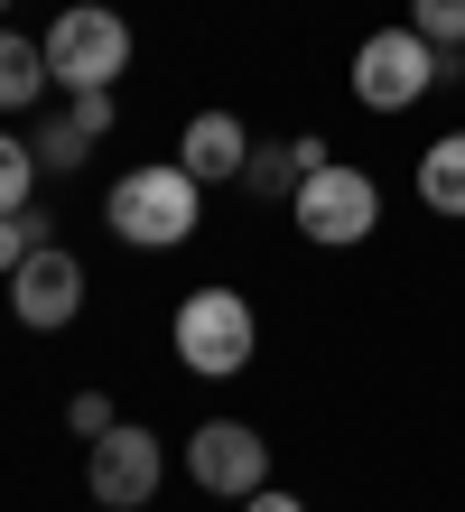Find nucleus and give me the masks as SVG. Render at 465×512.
Here are the masks:
<instances>
[{
  "label": "nucleus",
  "mask_w": 465,
  "mask_h": 512,
  "mask_svg": "<svg viewBox=\"0 0 465 512\" xmlns=\"http://www.w3.org/2000/svg\"><path fill=\"white\" fill-rule=\"evenodd\" d=\"M103 224H112L131 252H177L186 233L205 224V187H196L177 159L121 168V177H112V196H103Z\"/></svg>",
  "instance_id": "f257e3e1"
},
{
  "label": "nucleus",
  "mask_w": 465,
  "mask_h": 512,
  "mask_svg": "<svg viewBox=\"0 0 465 512\" xmlns=\"http://www.w3.org/2000/svg\"><path fill=\"white\" fill-rule=\"evenodd\" d=\"M456 75H465V56L428 47L419 28H372V38L354 47V103L363 112H410V103H428Z\"/></svg>",
  "instance_id": "f03ea898"
},
{
  "label": "nucleus",
  "mask_w": 465,
  "mask_h": 512,
  "mask_svg": "<svg viewBox=\"0 0 465 512\" xmlns=\"http://www.w3.org/2000/svg\"><path fill=\"white\" fill-rule=\"evenodd\" d=\"M168 345H177V364L196 373V382H233L261 354V317H252L242 289H196V298H177Z\"/></svg>",
  "instance_id": "7ed1b4c3"
},
{
  "label": "nucleus",
  "mask_w": 465,
  "mask_h": 512,
  "mask_svg": "<svg viewBox=\"0 0 465 512\" xmlns=\"http://www.w3.org/2000/svg\"><path fill=\"white\" fill-rule=\"evenodd\" d=\"M47 75L66 94H103V84L131 75V19L103 10V0H75V10L47 19Z\"/></svg>",
  "instance_id": "20e7f679"
},
{
  "label": "nucleus",
  "mask_w": 465,
  "mask_h": 512,
  "mask_svg": "<svg viewBox=\"0 0 465 512\" xmlns=\"http://www.w3.org/2000/svg\"><path fill=\"white\" fill-rule=\"evenodd\" d=\"M289 215H298V233L307 243H326V252H354V243H372V224H382V187H372L363 168H345V159H326L307 187L289 196Z\"/></svg>",
  "instance_id": "39448f33"
},
{
  "label": "nucleus",
  "mask_w": 465,
  "mask_h": 512,
  "mask_svg": "<svg viewBox=\"0 0 465 512\" xmlns=\"http://www.w3.org/2000/svg\"><path fill=\"white\" fill-rule=\"evenodd\" d=\"M159 475H168V447L149 438L140 419H121V429H103L84 447V494L103 512H140L149 494H159Z\"/></svg>",
  "instance_id": "423d86ee"
},
{
  "label": "nucleus",
  "mask_w": 465,
  "mask_h": 512,
  "mask_svg": "<svg viewBox=\"0 0 465 512\" xmlns=\"http://www.w3.org/2000/svg\"><path fill=\"white\" fill-rule=\"evenodd\" d=\"M186 475H196L205 494L242 503V494L270 485V438L252 429V419H205V429L186 438Z\"/></svg>",
  "instance_id": "0eeeda50"
},
{
  "label": "nucleus",
  "mask_w": 465,
  "mask_h": 512,
  "mask_svg": "<svg viewBox=\"0 0 465 512\" xmlns=\"http://www.w3.org/2000/svg\"><path fill=\"white\" fill-rule=\"evenodd\" d=\"M84 308V261L66 243H38L19 270H10V317L19 326H38V336H56V326H75Z\"/></svg>",
  "instance_id": "6e6552de"
},
{
  "label": "nucleus",
  "mask_w": 465,
  "mask_h": 512,
  "mask_svg": "<svg viewBox=\"0 0 465 512\" xmlns=\"http://www.w3.org/2000/svg\"><path fill=\"white\" fill-rule=\"evenodd\" d=\"M177 168L196 177V187H242V168H252V131H242L233 112H196V122L177 131Z\"/></svg>",
  "instance_id": "1a4fd4ad"
},
{
  "label": "nucleus",
  "mask_w": 465,
  "mask_h": 512,
  "mask_svg": "<svg viewBox=\"0 0 465 512\" xmlns=\"http://www.w3.org/2000/svg\"><path fill=\"white\" fill-rule=\"evenodd\" d=\"M335 159V149L317 140V131H298V140H270V149H252V168H242V196H261V205H289L307 177H317Z\"/></svg>",
  "instance_id": "9d476101"
},
{
  "label": "nucleus",
  "mask_w": 465,
  "mask_h": 512,
  "mask_svg": "<svg viewBox=\"0 0 465 512\" xmlns=\"http://www.w3.org/2000/svg\"><path fill=\"white\" fill-rule=\"evenodd\" d=\"M419 205H428V215H456V224H465V131H447V140H428V149H419Z\"/></svg>",
  "instance_id": "9b49d317"
},
{
  "label": "nucleus",
  "mask_w": 465,
  "mask_h": 512,
  "mask_svg": "<svg viewBox=\"0 0 465 512\" xmlns=\"http://www.w3.org/2000/svg\"><path fill=\"white\" fill-rule=\"evenodd\" d=\"M38 84H56V75H47V38H19V28H0V112L38 103Z\"/></svg>",
  "instance_id": "f8f14e48"
},
{
  "label": "nucleus",
  "mask_w": 465,
  "mask_h": 512,
  "mask_svg": "<svg viewBox=\"0 0 465 512\" xmlns=\"http://www.w3.org/2000/svg\"><path fill=\"white\" fill-rule=\"evenodd\" d=\"M28 149H38V168L66 177V168H84V159H93V131L75 122V103H66V112H47V122H38V140H28Z\"/></svg>",
  "instance_id": "ddd939ff"
},
{
  "label": "nucleus",
  "mask_w": 465,
  "mask_h": 512,
  "mask_svg": "<svg viewBox=\"0 0 465 512\" xmlns=\"http://www.w3.org/2000/svg\"><path fill=\"white\" fill-rule=\"evenodd\" d=\"M28 187H38V149L0 131V215H19V205H28Z\"/></svg>",
  "instance_id": "4468645a"
},
{
  "label": "nucleus",
  "mask_w": 465,
  "mask_h": 512,
  "mask_svg": "<svg viewBox=\"0 0 465 512\" xmlns=\"http://www.w3.org/2000/svg\"><path fill=\"white\" fill-rule=\"evenodd\" d=\"M410 28L428 47H465V0H410Z\"/></svg>",
  "instance_id": "2eb2a0df"
},
{
  "label": "nucleus",
  "mask_w": 465,
  "mask_h": 512,
  "mask_svg": "<svg viewBox=\"0 0 465 512\" xmlns=\"http://www.w3.org/2000/svg\"><path fill=\"white\" fill-rule=\"evenodd\" d=\"M38 243H47V215H28V205H19V215H0V280H10Z\"/></svg>",
  "instance_id": "dca6fc26"
},
{
  "label": "nucleus",
  "mask_w": 465,
  "mask_h": 512,
  "mask_svg": "<svg viewBox=\"0 0 465 512\" xmlns=\"http://www.w3.org/2000/svg\"><path fill=\"white\" fill-rule=\"evenodd\" d=\"M66 429L93 447V438H103V429H121V419H112V401H103V391H75V401H66Z\"/></svg>",
  "instance_id": "f3484780"
},
{
  "label": "nucleus",
  "mask_w": 465,
  "mask_h": 512,
  "mask_svg": "<svg viewBox=\"0 0 465 512\" xmlns=\"http://www.w3.org/2000/svg\"><path fill=\"white\" fill-rule=\"evenodd\" d=\"M75 122H84L93 140H112V122H121V103H112V84H103V94H75Z\"/></svg>",
  "instance_id": "a211bd4d"
},
{
  "label": "nucleus",
  "mask_w": 465,
  "mask_h": 512,
  "mask_svg": "<svg viewBox=\"0 0 465 512\" xmlns=\"http://www.w3.org/2000/svg\"><path fill=\"white\" fill-rule=\"evenodd\" d=\"M242 512H307L298 494H279V485H261V494H242Z\"/></svg>",
  "instance_id": "6ab92c4d"
}]
</instances>
